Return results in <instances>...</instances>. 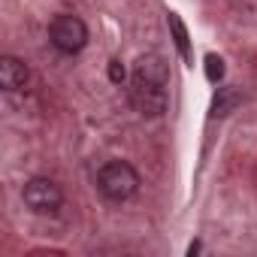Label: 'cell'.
Masks as SVG:
<instances>
[{
    "label": "cell",
    "instance_id": "obj_1",
    "mask_svg": "<svg viewBox=\"0 0 257 257\" xmlns=\"http://www.w3.org/2000/svg\"><path fill=\"white\" fill-rule=\"evenodd\" d=\"M170 88V67L161 55H146L137 61L131 76V103L143 115H161L167 109Z\"/></svg>",
    "mask_w": 257,
    "mask_h": 257
},
{
    "label": "cell",
    "instance_id": "obj_9",
    "mask_svg": "<svg viewBox=\"0 0 257 257\" xmlns=\"http://www.w3.org/2000/svg\"><path fill=\"white\" fill-rule=\"evenodd\" d=\"M109 79H112L115 85L124 82V67H121V61H109Z\"/></svg>",
    "mask_w": 257,
    "mask_h": 257
},
{
    "label": "cell",
    "instance_id": "obj_6",
    "mask_svg": "<svg viewBox=\"0 0 257 257\" xmlns=\"http://www.w3.org/2000/svg\"><path fill=\"white\" fill-rule=\"evenodd\" d=\"M170 28H173V34H176V46H179V55H182L185 61H191V49H188V31H185L182 19H179L176 13H170Z\"/></svg>",
    "mask_w": 257,
    "mask_h": 257
},
{
    "label": "cell",
    "instance_id": "obj_8",
    "mask_svg": "<svg viewBox=\"0 0 257 257\" xmlns=\"http://www.w3.org/2000/svg\"><path fill=\"white\" fill-rule=\"evenodd\" d=\"M206 76H209V82H221L224 79V61L215 58V55H209L206 58Z\"/></svg>",
    "mask_w": 257,
    "mask_h": 257
},
{
    "label": "cell",
    "instance_id": "obj_3",
    "mask_svg": "<svg viewBox=\"0 0 257 257\" xmlns=\"http://www.w3.org/2000/svg\"><path fill=\"white\" fill-rule=\"evenodd\" d=\"M49 40H52V46H55L58 52L76 55V52H82L85 43H88V28H85V22L76 19V16H58V19L52 22V28H49Z\"/></svg>",
    "mask_w": 257,
    "mask_h": 257
},
{
    "label": "cell",
    "instance_id": "obj_4",
    "mask_svg": "<svg viewBox=\"0 0 257 257\" xmlns=\"http://www.w3.org/2000/svg\"><path fill=\"white\" fill-rule=\"evenodd\" d=\"M25 203L34 209V212H58L61 209V203H64V191H61V185H55L52 179H31L28 185H25Z\"/></svg>",
    "mask_w": 257,
    "mask_h": 257
},
{
    "label": "cell",
    "instance_id": "obj_7",
    "mask_svg": "<svg viewBox=\"0 0 257 257\" xmlns=\"http://www.w3.org/2000/svg\"><path fill=\"white\" fill-rule=\"evenodd\" d=\"M239 100H242V97H239L233 88H221V91H218V97H215V106H212V109H215V115H227Z\"/></svg>",
    "mask_w": 257,
    "mask_h": 257
},
{
    "label": "cell",
    "instance_id": "obj_5",
    "mask_svg": "<svg viewBox=\"0 0 257 257\" xmlns=\"http://www.w3.org/2000/svg\"><path fill=\"white\" fill-rule=\"evenodd\" d=\"M25 82H28V67H25V61H19V58H13V55L0 58V85H4L7 91H19V88H25Z\"/></svg>",
    "mask_w": 257,
    "mask_h": 257
},
{
    "label": "cell",
    "instance_id": "obj_2",
    "mask_svg": "<svg viewBox=\"0 0 257 257\" xmlns=\"http://www.w3.org/2000/svg\"><path fill=\"white\" fill-rule=\"evenodd\" d=\"M97 188H100V194H103L106 200L121 203V200H131V197L137 194L140 176H137V170H134L131 164H124V161H109V164L100 170V176H97Z\"/></svg>",
    "mask_w": 257,
    "mask_h": 257
}]
</instances>
